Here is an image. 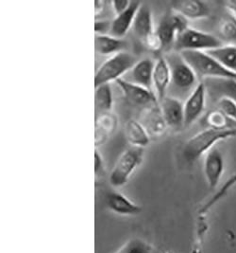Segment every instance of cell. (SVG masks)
I'll use <instances>...</instances> for the list:
<instances>
[{
  "mask_svg": "<svg viewBox=\"0 0 236 253\" xmlns=\"http://www.w3.org/2000/svg\"><path fill=\"white\" fill-rule=\"evenodd\" d=\"M165 57L169 63L171 78L168 96L180 100L185 95L188 97L201 81L191 67L181 57L180 52L170 51Z\"/></svg>",
  "mask_w": 236,
  "mask_h": 253,
  "instance_id": "1",
  "label": "cell"
},
{
  "mask_svg": "<svg viewBox=\"0 0 236 253\" xmlns=\"http://www.w3.org/2000/svg\"><path fill=\"white\" fill-rule=\"evenodd\" d=\"M236 137V128L227 130L205 128L185 142L182 151L183 158L186 162L193 164L214 148L217 143Z\"/></svg>",
  "mask_w": 236,
  "mask_h": 253,
  "instance_id": "2",
  "label": "cell"
},
{
  "mask_svg": "<svg viewBox=\"0 0 236 253\" xmlns=\"http://www.w3.org/2000/svg\"><path fill=\"white\" fill-rule=\"evenodd\" d=\"M181 57L191 67L199 80L229 79L236 80V75L228 71L213 56L204 51H182Z\"/></svg>",
  "mask_w": 236,
  "mask_h": 253,
  "instance_id": "3",
  "label": "cell"
},
{
  "mask_svg": "<svg viewBox=\"0 0 236 253\" xmlns=\"http://www.w3.org/2000/svg\"><path fill=\"white\" fill-rule=\"evenodd\" d=\"M136 63L135 55L127 50L110 56L96 72L95 87L122 79Z\"/></svg>",
  "mask_w": 236,
  "mask_h": 253,
  "instance_id": "4",
  "label": "cell"
},
{
  "mask_svg": "<svg viewBox=\"0 0 236 253\" xmlns=\"http://www.w3.org/2000/svg\"><path fill=\"white\" fill-rule=\"evenodd\" d=\"M145 148L130 146L118 157L110 174V183L113 188H121L127 184L136 169L144 160Z\"/></svg>",
  "mask_w": 236,
  "mask_h": 253,
  "instance_id": "5",
  "label": "cell"
},
{
  "mask_svg": "<svg viewBox=\"0 0 236 253\" xmlns=\"http://www.w3.org/2000/svg\"><path fill=\"white\" fill-rule=\"evenodd\" d=\"M224 45L218 36L199 31L188 27L183 31L175 42L174 50L177 52L182 51H204L208 52Z\"/></svg>",
  "mask_w": 236,
  "mask_h": 253,
  "instance_id": "6",
  "label": "cell"
},
{
  "mask_svg": "<svg viewBox=\"0 0 236 253\" xmlns=\"http://www.w3.org/2000/svg\"><path fill=\"white\" fill-rule=\"evenodd\" d=\"M207 94L205 83L201 81L193 92L186 98L184 102L185 128L191 126L204 114Z\"/></svg>",
  "mask_w": 236,
  "mask_h": 253,
  "instance_id": "7",
  "label": "cell"
},
{
  "mask_svg": "<svg viewBox=\"0 0 236 253\" xmlns=\"http://www.w3.org/2000/svg\"><path fill=\"white\" fill-rule=\"evenodd\" d=\"M115 84L123 93L125 99L133 105L146 108L153 104H159L155 93L141 85L130 83L124 79L116 81Z\"/></svg>",
  "mask_w": 236,
  "mask_h": 253,
  "instance_id": "8",
  "label": "cell"
},
{
  "mask_svg": "<svg viewBox=\"0 0 236 253\" xmlns=\"http://www.w3.org/2000/svg\"><path fill=\"white\" fill-rule=\"evenodd\" d=\"M159 104L169 128L174 131H180L185 128L184 103L182 100L167 96Z\"/></svg>",
  "mask_w": 236,
  "mask_h": 253,
  "instance_id": "9",
  "label": "cell"
},
{
  "mask_svg": "<svg viewBox=\"0 0 236 253\" xmlns=\"http://www.w3.org/2000/svg\"><path fill=\"white\" fill-rule=\"evenodd\" d=\"M225 170L223 154L216 146L205 155L203 162V172L210 189H214L221 180Z\"/></svg>",
  "mask_w": 236,
  "mask_h": 253,
  "instance_id": "10",
  "label": "cell"
},
{
  "mask_svg": "<svg viewBox=\"0 0 236 253\" xmlns=\"http://www.w3.org/2000/svg\"><path fill=\"white\" fill-rule=\"evenodd\" d=\"M139 122L146 128L151 138L163 137L169 129L159 104L144 108Z\"/></svg>",
  "mask_w": 236,
  "mask_h": 253,
  "instance_id": "11",
  "label": "cell"
},
{
  "mask_svg": "<svg viewBox=\"0 0 236 253\" xmlns=\"http://www.w3.org/2000/svg\"><path fill=\"white\" fill-rule=\"evenodd\" d=\"M155 62L150 58H144L134 66L122 79L141 85L146 89L153 91V71ZM154 92V91H153Z\"/></svg>",
  "mask_w": 236,
  "mask_h": 253,
  "instance_id": "12",
  "label": "cell"
},
{
  "mask_svg": "<svg viewBox=\"0 0 236 253\" xmlns=\"http://www.w3.org/2000/svg\"><path fill=\"white\" fill-rule=\"evenodd\" d=\"M105 206L111 211L123 216L137 215L141 213L142 207L116 191H109L104 196Z\"/></svg>",
  "mask_w": 236,
  "mask_h": 253,
  "instance_id": "13",
  "label": "cell"
},
{
  "mask_svg": "<svg viewBox=\"0 0 236 253\" xmlns=\"http://www.w3.org/2000/svg\"><path fill=\"white\" fill-rule=\"evenodd\" d=\"M172 11L187 20H202L208 18L211 9L206 2L199 0H180L172 2Z\"/></svg>",
  "mask_w": 236,
  "mask_h": 253,
  "instance_id": "14",
  "label": "cell"
},
{
  "mask_svg": "<svg viewBox=\"0 0 236 253\" xmlns=\"http://www.w3.org/2000/svg\"><path fill=\"white\" fill-rule=\"evenodd\" d=\"M170 79L169 63L165 56H161L155 61L153 71V90L159 104L168 96Z\"/></svg>",
  "mask_w": 236,
  "mask_h": 253,
  "instance_id": "15",
  "label": "cell"
},
{
  "mask_svg": "<svg viewBox=\"0 0 236 253\" xmlns=\"http://www.w3.org/2000/svg\"><path fill=\"white\" fill-rule=\"evenodd\" d=\"M140 6V2L132 1L128 10H126L125 12L118 15H115V17L112 20V28L110 35L116 38L123 39L124 36H126L129 31L133 29L135 16Z\"/></svg>",
  "mask_w": 236,
  "mask_h": 253,
  "instance_id": "16",
  "label": "cell"
},
{
  "mask_svg": "<svg viewBox=\"0 0 236 253\" xmlns=\"http://www.w3.org/2000/svg\"><path fill=\"white\" fill-rule=\"evenodd\" d=\"M95 49L101 55L113 56L127 50V42L111 35H96Z\"/></svg>",
  "mask_w": 236,
  "mask_h": 253,
  "instance_id": "17",
  "label": "cell"
},
{
  "mask_svg": "<svg viewBox=\"0 0 236 253\" xmlns=\"http://www.w3.org/2000/svg\"><path fill=\"white\" fill-rule=\"evenodd\" d=\"M133 31L142 42H144L146 37L155 31L152 21V12L149 6L145 3H141L140 8L138 9L133 26Z\"/></svg>",
  "mask_w": 236,
  "mask_h": 253,
  "instance_id": "18",
  "label": "cell"
},
{
  "mask_svg": "<svg viewBox=\"0 0 236 253\" xmlns=\"http://www.w3.org/2000/svg\"><path fill=\"white\" fill-rule=\"evenodd\" d=\"M117 126V118L112 112L103 113L96 118L95 142L97 148L104 144Z\"/></svg>",
  "mask_w": 236,
  "mask_h": 253,
  "instance_id": "19",
  "label": "cell"
},
{
  "mask_svg": "<svg viewBox=\"0 0 236 253\" xmlns=\"http://www.w3.org/2000/svg\"><path fill=\"white\" fill-rule=\"evenodd\" d=\"M205 83L207 93L216 101L222 97H228L236 102V80L208 79Z\"/></svg>",
  "mask_w": 236,
  "mask_h": 253,
  "instance_id": "20",
  "label": "cell"
},
{
  "mask_svg": "<svg viewBox=\"0 0 236 253\" xmlns=\"http://www.w3.org/2000/svg\"><path fill=\"white\" fill-rule=\"evenodd\" d=\"M155 30L161 38L164 50L168 51L169 49L171 50L172 48L174 49L175 42L177 40V37L180 35V32L173 21L172 12L166 14L161 19L160 23Z\"/></svg>",
  "mask_w": 236,
  "mask_h": 253,
  "instance_id": "21",
  "label": "cell"
},
{
  "mask_svg": "<svg viewBox=\"0 0 236 253\" xmlns=\"http://www.w3.org/2000/svg\"><path fill=\"white\" fill-rule=\"evenodd\" d=\"M124 134L127 141L134 147L145 148L151 139L146 128L139 121L134 119L126 124Z\"/></svg>",
  "mask_w": 236,
  "mask_h": 253,
  "instance_id": "22",
  "label": "cell"
},
{
  "mask_svg": "<svg viewBox=\"0 0 236 253\" xmlns=\"http://www.w3.org/2000/svg\"><path fill=\"white\" fill-rule=\"evenodd\" d=\"M208 53L221 64L228 71L236 75V45L224 44Z\"/></svg>",
  "mask_w": 236,
  "mask_h": 253,
  "instance_id": "23",
  "label": "cell"
},
{
  "mask_svg": "<svg viewBox=\"0 0 236 253\" xmlns=\"http://www.w3.org/2000/svg\"><path fill=\"white\" fill-rule=\"evenodd\" d=\"M95 107L97 116L103 113L112 112L113 96L111 84H105L95 87Z\"/></svg>",
  "mask_w": 236,
  "mask_h": 253,
  "instance_id": "24",
  "label": "cell"
},
{
  "mask_svg": "<svg viewBox=\"0 0 236 253\" xmlns=\"http://www.w3.org/2000/svg\"><path fill=\"white\" fill-rule=\"evenodd\" d=\"M206 128L215 130H227L236 128V123L226 116L221 110L215 108L209 111L203 119Z\"/></svg>",
  "mask_w": 236,
  "mask_h": 253,
  "instance_id": "25",
  "label": "cell"
},
{
  "mask_svg": "<svg viewBox=\"0 0 236 253\" xmlns=\"http://www.w3.org/2000/svg\"><path fill=\"white\" fill-rule=\"evenodd\" d=\"M218 37L227 45H236V18L227 13L218 25Z\"/></svg>",
  "mask_w": 236,
  "mask_h": 253,
  "instance_id": "26",
  "label": "cell"
},
{
  "mask_svg": "<svg viewBox=\"0 0 236 253\" xmlns=\"http://www.w3.org/2000/svg\"><path fill=\"white\" fill-rule=\"evenodd\" d=\"M153 247L143 238L134 237L126 242L115 253H153Z\"/></svg>",
  "mask_w": 236,
  "mask_h": 253,
  "instance_id": "27",
  "label": "cell"
},
{
  "mask_svg": "<svg viewBox=\"0 0 236 253\" xmlns=\"http://www.w3.org/2000/svg\"><path fill=\"white\" fill-rule=\"evenodd\" d=\"M236 185V173H235L231 178H229L225 182V184L223 185L220 190L214 195L204 206L201 208V214H203L205 212H207L211 208L214 206L216 202H218L220 199H222L224 196L229 193V191Z\"/></svg>",
  "mask_w": 236,
  "mask_h": 253,
  "instance_id": "28",
  "label": "cell"
},
{
  "mask_svg": "<svg viewBox=\"0 0 236 253\" xmlns=\"http://www.w3.org/2000/svg\"><path fill=\"white\" fill-rule=\"evenodd\" d=\"M216 108L221 110L226 116L236 123V102L235 100L222 97L216 101Z\"/></svg>",
  "mask_w": 236,
  "mask_h": 253,
  "instance_id": "29",
  "label": "cell"
},
{
  "mask_svg": "<svg viewBox=\"0 0 236 253\" xmlns=\"http://www.w3.org/2000/svg\"><path fill=\"white\" fill-rule=\"evenodd\" d=\"M143 43H144V45H145L150 51H152V52L157 53V52H160V51L164 50L163 43H162V41H161L160 36L158 35L156 30H155L152 34H150V35H148V36L146 37V40H145Z\"/></svg>",
  "mask_w": 236,
  "mask_h": 253,
  "instance_id": "30",
  "label": "cell"
},
{
  "mask_svg": "<svg viewBox=\"0 0 236 253\" xmlns=\"http://www.w3.org/2000/svg\"><path fill=\"white\" fill-rule=\"evenodd\" d=\"M112 28V20L96 19L95 33L96 35H110Z\"/></svg>",
  "mask_w": 236,
  "mask_h": 253,
  "instance_id": "31",
  "label": "cell"
},
{
  "mask_svg": "<svg viewBox=\"0 0 236 253\" xmlns=\"http://www.w3.org/2000/svg\"><path fill=\"white\" fill-rule=\"evenodd\" d=\"M131 3H132V1H128V0H114V1H112L110 4L112 6L114 14L118 15V14L125 12L126 10H128Z\"/></svg>",
  "mask_w": 236,
  "mask_h": 253,
  "instance_id": "32",
  "label": "cell"
},
{
  "mask_svg": "<svg viewBox=\"0 0 236 253\" xmlns=\"http://www.w3.org/2000/svg\"><path fill=\"white\" fill-rule=\"evenodd\" d=\"M104 173V164H103V159L101 155L100 154L98 148L96 149L95 153V173L97 176L101 175Z\"/></svg>",
  "mask_w": 236,
  "mask_h": 253,
  "instance_id": "33",
  "label": "cell"
},
{
  "mask_svg": "<svg viewBox=\"0 0 236 253\" xmlns=\"http://www.w3.org/2000/svg\"><path fill=\"white\" fill-rule=\"evenodd\" d=\"M227 13L231 14L236 18V0H230V1H225L223 3Z\"/></svg>",
  "mask_w": 236,
  "mask_h": 253,
  "instance_id": "34",
  "label": "cell"
},
{
  "mask_svg": "<svg viewBox=\"0 0 236 253\" xmlns=\"http://www.w3.org/2000/svg\"><path fill=\"white\" fill-rule=\"evenodd\" d=\"M106 4H107V2L104 1V0L95 2V14H96L97 18H98V16H100L104 12V10L106 8Z\"/></svg>",
  "mask_w": 236,
  "mask_h": 253,
  "instance_id": "35",
  "label": "cell"
},
{
  "mask_svg": "<svg viewBox=\"0 0 236 253\" xmlns=\"http://www.w3.org/2000/svg\"></svg>",
  "mask_w": 236,
  "mask_h": 253,
  "instance_id": "36",
  "label": "cell"
}]
</instances>
